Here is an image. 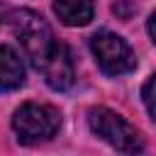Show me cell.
<instances>
[{
    "instance_id": "6da1fadb",
    "label": "cell",
    "mask_w": 156,
    "mask_h": 156,
    "mask_svg": "<svg viewBox=\"0 0 156 156\" xmlns=\"http://www.w3.org/2000/svg\"><path fill=\"white\" fill-rule=\"evenodd\" d=\"M88 124L102 141H107L112 149H117L127 156H139L144 151V139L136 132V127H132L122 115H117L115 110H110L105 105L90 107Z\"/></svg>"
},
{
    "instance_id": "7a4b0ae2",
    "label": "cell",
    "mask_w": 156,
    "mask_h": 156,
    "mask_svg": "<svg viewBox=\"0 0 156 156\" xmlns=\"http://www.w3.org/2000/svg\"><path fill=\"white\" fill-rule=\"evenodd\" d=\"M61 127V112L46 102H24L12 115V129L20 144L34 146L49 141Z\"/></svg>"
},
{
    "instance_id": "3957f363",
    "label": "cell",
    "mask_w": 156,
    "mask_h": 156,
    "mask_svg": "<svg viewBox=\"0 0 156 156\" xmlns=\"http://www.w3.org/2000/svg\"><path fill=\"white\" fill-rule=\"evenodd\" d=\"M12 24H15V34H17V39H20V44H22L27 58H29L32 66L39 71V68L44 66V61L51 56V51L56 49L58 39L54 37V32H51V27L44 22V17L37 15V12H32V10H20V12H15Z\"/></svg>"
},
{
    "instance_id": "277c9868",
    "label": "cell",
    "mask_w": 156,
    "mask_h": 156,
    "mask_svg": "<svg viewBox=\"0 0 156 156\" xmlns=\"http://www.w3.org/2000/svg\"><path fill=\"white\" fill-rule=\"evenodd\" d=\"M90 51H93L100 71L107 76H124L136 68V56H134L132 46L110 29H100L90 37Z\"/></svg>"
},
{
    "instance_id": "5b68a950",
    "label": "cell",
    "mask_w": 156,
    "mask_h": 156,
    "mask_svg": "<svg viewBox=\"0 0 156 156\" xmlns=\"http://www.w3.org/2000/svg\"><path fill=\"white\" fill-rule=\"evenodd\" d=\"M39 73L44 76L46 85L54 90H68L76 80V68H73V56L68 51L66 44H56V49L51 51V56L44 61V66L39 68Z\"/></svg>"
},
{
    "instance_id": "8992f818",
    "label": "cell",
    "mask_w": 156,
    "mask_h": 156,
    "mask_svg": "<svg viewBox=\"0 0 156 156\" xmlns=\"http://www.w3.org/2000/svg\"><path fill=\"white\" fill-rule=\"evenodd\" d=\"M24 83V63L22 56L7 46L0 44V90H17Z\"/></svg>"
},
{
    "instance_id": "52a82bcc",
    "label": "cell",
    "mask_w": 156,
    "mask_h": 156,
    "mask_svg": "<svg viewBox=\"0 0 156 156\" xmlns=\"http://www.w3.org/2000/svg\"><path fill=\"white\" fill-rule=\"evenodd\" d=\"M54 12L66 27H85L95 15V0H54Z\"/></svg>"
},
{
    "instance_id": "ba28073f",
    "label": "cell",
    "mask_w": 156,
    "mask_h": 156,
    "mask_svg": "<svg viewBox=\"0 0 156 156\" xmlns=\"http://www.w3.org/2000/svg\"><path fill=\"white\" fill-rule=\"evenodd\" d=\"M141 100H144L149 115L156 119V73L144 83V88H141Z\"/></svg>"
},
{
    "instance_id": "9c48e42d",
    "label": "cell",
    "mask_w": 156,
    "mask_h": 156,
    "mask_svg": "<svg viewBox=\"0 0 156 156\" xmlns=\"http://www.w3.org/2000/svg\"><path fill=\"white\" fill-rule=\"evenodd\" d=\"M149 34H151V39H154V44H156V12L149 17Z\"/></svg>"
},
{
    "instance_id": "30bf717a",
    "label": "cell",
    "mask_w": 156,
    "mask_h": 156,
    "mask_svg": "<svg viewBox=\"0 0 156 156\" xmlns=\"http://www.w3.org/2000/svg\"><path fill=\"white\" fill-rule=\"evenodd\" d=\"M0 24H2V7H0Z\"/></svg>"
}]
</instances>
